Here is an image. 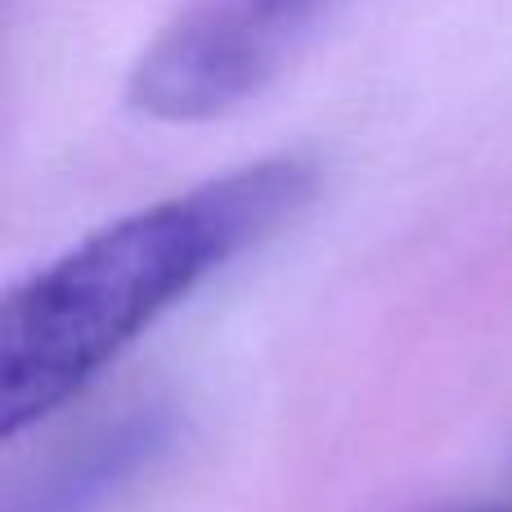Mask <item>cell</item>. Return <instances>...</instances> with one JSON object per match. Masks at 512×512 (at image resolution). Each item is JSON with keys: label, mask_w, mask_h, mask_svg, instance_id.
<instances>
[{"label": "cell", "mask_w": 512, "mask_h": 512, "mask_svg": "<svg viewBox=\"0 0 512 512\" xmlns=\"http://www.w3.org/2000/svg\"><path fill=\"white\" fill-rule=\"evenodd\" d=\"M328 0H189L135 59V113L153 122H212L261 95Z\"/></svg>", "instance_id": "7a4b0ae2"}, {"label": "cell", "mask_w": 512, "mask_h": 512, "mask_svg": "<svg viewBox=\"0 0 512 512\" xmlns=\"http://www.w3.org/2000/svg\"><path fill=\"white\" fill-rule=\"evenodd\" d=\"M171 445V418L162 409H140V414L117 418L99 436L68 454L54 472H45L32 495L14 499L9 512H90L104 504L117 486L153 468L162 450Z\"/></svg>", "instance_id": "3957f363"}, {"label": "cell", "mask_w": 512, "mask_h": 512, "mask_svg": "<svg viewBox=\"0 0 512 512\" xmlns=\"http://www.w3.org/2000/svg\"><path fill=\"white\" fill-rule=\"evenodd\" d=\"M450 512H512V508H450Z\"/></svg>", "instance_id": "277c9868"}, {"label": "cell", "mask_w": 512, "mask_h": 512, "mask_svg": "<svg viewBox=\"0 0 512 512\" xmlns=\"http://www.w3.org/2000/svg\"><path fill=\"white\" fill-rule=\"evenodd\" d=\"M310 158L248 162L117 216L27 274L0 310V436L86 391L203 279L279 234L315 198Z\"/></svg>", "instance_id": "6da1fadb"}]
</instances>
